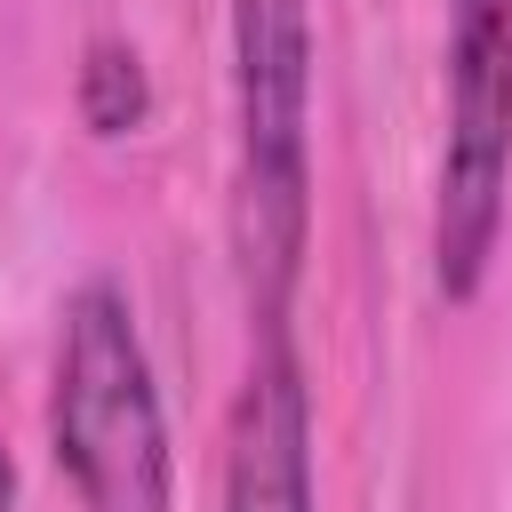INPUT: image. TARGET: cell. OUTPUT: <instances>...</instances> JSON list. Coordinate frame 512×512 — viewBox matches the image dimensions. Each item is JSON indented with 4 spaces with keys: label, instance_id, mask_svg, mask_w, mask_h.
<instances>
[{
    "label": "cell",
    "instance_id": "5",
    "mask_svg": "<svg viewBox=\"0 0 512 512\" xmlns=\"http://www.w3.org/2000/svg\"><path fill=\"white\" fill-rule=\"evenodd\" d=\"M80 120L96 128V136H128V128H144V112H152V72H144V56L120 40V32H96L88 48H80Z\"/></svg>",
    "mask_w": 512,
    "mask_h": 512
},
{
    "label": "cell",
    "instance_id": "1",
    "mask_svg": "<svg viewBox=\"0 0 512 512\" xmlns=\"http://www.w3.org/2000/svg\"><path fill=\"white\" fill-rule=\"evenodd\" d=\"M312 240V8L232 0V248L256 336L288 328Z\"/></svg>",
    "mask_w": 512,
    "mask_h": 512
},
{
    "label": "cell",
    "instance_id": "6",
    "mask_svg": "<svg viewBox=\"0 0 512 512\" xmlns=\"http://www.w3.org/2000/svg\"><path fill=\"white\" fill-rule=\"evenodd\" d=\"M0 512H16V456H8V440H0Z\"/></svg>",
    "mask_w": 512,
    "mask_h": 512
},
{
    "label": "cell",
    "instance_id": "3",
    "mask_svg": "<svg viewBox=\"0 0 512 512\" xmlns=\"http://www.w3.org/2000/svg\"><path fill=\"white\" fill-rule=\"evenodd\" d=\"M512 208V0H448L440 64V176H432V288L472 304Z\"/></svg>",
    "mask_w": 512,
    "mask_h": 512
},
{
    "label": "cell",
    "instance_id": "2",
    "mask_svg": "<svg viewBox=\"0 0 512 512\" xmlns=\"http://www.w3.org/2000/svg\"><path fill=\"white\" fill-rule=\"evenodd\" d=\"M48 448L80 512H176L168 408H160L152 352L120 280H80L56 312Z\"/></svg>",
    "mask_w": 512,
    "mask_h": 512
},
{
    "label": "cell",
    "instance_id": "4",
    "mask_svg": "<svg viewBox=\"0 0 512 512\" xmlns=\"http://www.w3.org/2000/svg\"><path fill=\"white\" fill-rule=\"evenodd\" d=\"M224 512H320L312 496V384L296 336H256L224 432Z\"/></svg>",
    "mask_w": 512,
    "mask_h": 512
}]
</instances>
